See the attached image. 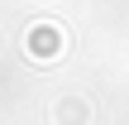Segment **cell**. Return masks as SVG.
<instances>
[{
    "instance_id": "obj_1",
    "label": "cell",
    "mask_w": 129,
    "mask_h": 125,
    "mask_svg": "<svg viewBox=\"0 0 129 125\" xmlns=\"http://www.w3.org/2000/svg\"><path fill=\"white\" fill-rule=\"evenodd\" d=\"M62 48V34L53 29V24H38V29H29V53L34 58H53Z\"/></svg>"
}]
</instances>
